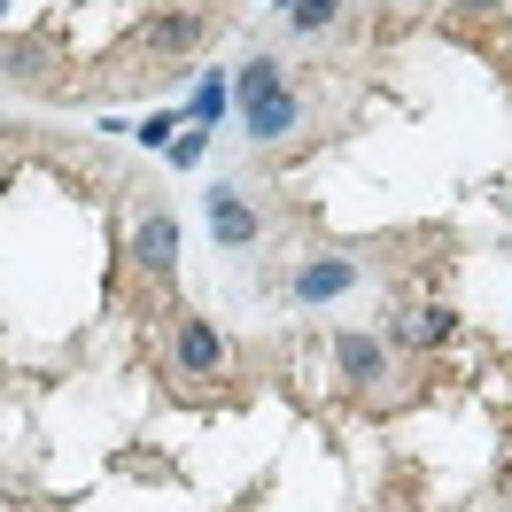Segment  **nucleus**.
I'll use <instances>...</instances> for the list:
<instances>
[{"mask_svg": "<svg viewBox=\"0 0 512 512\" xmlns=\"http://www.w3.org/2000/svg\"><path fill=\"white\" fill-rule=\"evenodd\" d=\"M171 357H179V373H194V381H218L225 373V334L202 311H179V326H171Z\"/></svg>", "mask_w": 512, "mask_h": 512, "instance_id": "obj_1", "label": "nucleus"}, {"mask_svg": "<svg viewBox=\"0 0 512 512\" xmlns=\"http://www.w3.org/2000/svg\"><path fill=\"white\" fill-rule=\"evenodd\" d=\"M202 210H210V241H218V249H233V256H241V249L256 241V233H264L256 202H249L241 187H225V179H218L210 194H202Z\"/></svg>", "mask_w": 512, "mask_h": 512, "instance_id": "obj_2", "label": "nucleus"}, {"mask_svg": "<svg viewBox=\"0 0 512 512\" xmlns=\"http://www.w3.org/2000/svg\"><path fill=\"white\" fill-rule=\"evenodd\" d=\"M132 264H140L148 288H163V280L179 272V218H171V210H148V218H140V233H132Z\"/></svg>", "mask_w": 512, "mask_h": 512, "instance_id": "obj_3", "label": "nucleus"}, {"mask_svg": "<svg viewBox=\"0 0 512 512\" xmlns=\"http://www.w3.org/2000/svg\"><path fill=\"white\" fill-rule=\"evenodd\" d=\"M334 373H342V388H373L388 381V342L381 334H334Z\"/></svg>", "mask_w": 512, "mask_h": 512, "instance_id": "obj_4", "label": "nucleus"}, {"mask_svg": "<svg viewBox=\"0 0 512 512\" xmlns=\"http://www.w3.org/2000/svg\"><path fill=\"white\" fill-rule=\"evenodd\" d=\"M241 125H249L256 148H272V140H288V132L303 125V94H295V86H280V94L249 101V109H241Z\"/></svg>", "mask_w": 512, "mask_h": 512, "instance_id": "obj_5", "label": "nucleus"}, {"mask_svg": "<svg viewBox=\"0 0 512 512\" xmlns=\"http://www.w3.org/2000/svg\"><path fill=\"white\" fill-rule=\"evenodd\" d=\"M210 39V16L202 8H156V24H148V55H194Z\"/></svg>", "mask_w": 512, "mask_h": 512, "instance_id": "obj_6", "label": "nucleus"}, {"mask_svg": "<svg viewBox=\"0 0 512 512\" xmlns=\"http://www.w3.org/2000/svg\"><path fill=\"white\" fill-rule=\"evenodd\" d=\"M350 288H357L350 256H303V264H295V295H303V303H334V295H350Z\"/></svg>", "mask_w": 512, "mask_h": 512, "instance_id": "obj_7", "label": "nucleus"}, {"mask_svg": "<svg viewBox=\"0 0 512 512\" xmlns=\"http://www.w3.org/2000/svg\"><path fill=\"white\" fill-rule=\"evenodd\" d=\"M0 70H8L16 86H47L55 55H47V39H0Z\"/></svg>", "mask_w": 512, "mask_h": 512, "instance_id": "obj_8", "label": "nucleus"}, {"mask_svg": "<svg viewBox=\"0 0 512 512\" xmlns=\"http://www.w3.org/2000/svg\"><path fill=\"white\" fill-rule=\"evenodd\" d=\"M450 311L443 303H427V311H404V326H396V342H412V350H435V342H450Z\"/></svg>", "mask_w": 512, "mask_h": 512, "instance_id": "obj_9", "label": "nucleus"}, {"mask_svg": "<svg viewBox=\"0 0 512 512\" xmlns=\"http://www.w3.org/2000/svg\"><path fill=\"white\" fill-rule=\"evenodd\" d=\"M280 86H288V78H280V63H272V55H249V63H241V78H233V101L249 109V101L280 94Z\"/></svg>", "mask_w": 512, "mask_h": 512, "instance_id": "obj_10", "label": "nucleus"}, {"mask_svg": "<svg viewBox=\"0 0 512 512\" xmlns=\"http://www.w3.org/2000/svg\"><path fill=\"white\" fill-rule=\"evenodd\" d=\"M288 24L303 39H311V32H334V24H342V0H288Z\"/></svg>", "mask_w": 512, "mask_h": 512, "instance_id": "obj_11", "label": "nucleus"}, {"mask_svg": "<svg viewBox=\"0 0 512 512\" xmlns=\"http://www.w3.org/2000/svg\"><path fill=\"white\" fill-rule=\"evenodd\" d=\"M202 156H210V132H202V125H194L187 140H171V163H179V171H187V163H202Z\"/></svg>", "mask_w": 512, "mask_h": 512, "instance_id": "obj_12", "label": "nucleus"}, {"mask_svg": "<svg viewBox=\"0 0 512 512\" xmlns=\"http://www.w3.org/2000/svg\"><path fill=\"white\" fill-rule=\"evenodd\" d=\"M218 109H225V86H218V78H202V94H194V125H210Z\"/></svg>", "mask_w": 512, "mask_h": 512, "instance_id": "obj_13", "label": "nucleus"}, {"mask_svg": "<svg viewBox=\"0 0 512 512\" xmlns=\"http://www.w3.org/2000/svg\"><path fill=\"white\" fill-rule=\"evenodd\" d=\"M512 0H450V16H505Z\"/></svg>", "mask_w": 512, "mask_h": 512, "instance_id": "obj_14", "label": "nucleus"}, {"mask_svg": "<svg viewBox=\"0 0 512 512\" xmlns=\"http://www.w3.org/2000/svg\"><path fill=\"white\" fill-rule=\"evenodd\" d=\"M497 497H512V458H505V466H497Z\"/></svg>", "mask_w": 512, "mask_h": 512, "instance_id": "obj_15", "label": "nucleus"}, {"mask_svg": "<svg viewBox=\"0 0 512 512\" xmlns=\"http://www.w3.org/2000/svg\"><path fill=\"white\" fill-rule=\"evenodd\" d=\"M0 16H8V0H0Z\"/></svg>", "mask_w": 512, "mask_h": 512, "instance_id": "obj_16", "label": "nucleus"}]
</instances>
